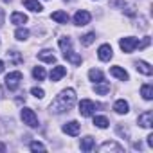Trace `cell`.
Segmentation results:
<instances>
[{
    "instance_id": "obj_1",
    "label": "cell",
    "mask_w": 153,
    "mask_h": 153,
    "mask_svg": "<svg viewBox=\"0 0 153 153\" xmlns=\"http://www.w3.org/2000/svg\"><path fill=\"white\" fill-rule=\"evenodd\" d=\"M76 103V92L72 88H65L61 90L56 99L51 103V112L52 114H63V112H68Z\"/></svg>"
},
{
    "instance_id": "obj_2",
    "label": "cell",
    "mask_w": 153,
    "mask_h": 153,
    "mask_svg": "<svg viewBox=\"0 0 153 153\" xmlns=\"http://www.w3.org/2000/svg\"><path fill=\"white\" fill-rule=\"evenodd\" d=\"M137 43H139V40L133 38V36H126V38H121V40H119V47H121V51L126 52V54L133 52V51L137 49Z\"/></svg>"
},
{
    "instance_id": "obj_3",
    "label": "cell",
    "mask_w": 153,
    "mask_h": 153,
    "mask_svg": "<svg viewBox=\"0 0 153 153\" xmlns=\"http://www.w3.org/2000/svg\"><path fill=\"white\" fill-rule=\"evenodd\" d=\"M22 121H24V124H27V126H31V128H36L38 126V117H36V114H34V110H31V108H22Z\"/></svg>"
},
{
    "instance_id": "obj_4",
    "label": "cell",
    "mask_w": 153,
    "mask_h": 153,
    "mask_svg": "<svg viewBox=\"0 0 153 153\" xmlns=\"http://www.w3.org/2000/svg\"><path fill=\"white\" fill-rule=\"evenodd\" d=\"M20 81H22V72H18V70L9 72V74L6 76V87H7L9 90H16L18 85H20Z\"/></svg>"
},
{
    "instance_id": "obj_5",
    "label": "cell",
    "mask_w": 153,
    "mask_h": 153,
    "mask_svg": "<svg viewBox=\"0 0 153 153\" xmlns=\"http://www.w3.org/2000/svg\"><path fill=\"white\" fill-rule=\"evenodd\" d=\"M96 108H97V105L92 103L90 99H83V101L79 103V114H81L83 117H90V115L96 112Z\"/></svg>"
},
{
    "instance_id": "obj_6",
    "label": "cell",
    "mask_w": 153,
    "mask_h": 153,
    "mask_svg": "<svg viewBox=\"0 0 153 153\" xmlns=\"http://www.w3.org/2000/svg\"><path fill=\"white\" fill-rule=\"evenodd\" d=\"M79 130H81V124H79L78 121H70V123L63 124V131H65L67 135H70V137H76V135L79 133Z\"/></svg>"
},
{
    "instance_id": "obj_7",
    "label": "cell",
    "mask_w": 153,
    "mask_h": 153,
    "mask_svg": "<svg viewBox=\"0 0 153 153\" xmlns=\"http://www.w3.org/2000/svg\"><path fill=\"white\" fill-rule=\"evenodd\" d=\"M97 56H99L101 61H110L112 56H114V51H112V47H110L108 43H103V45L99 47V51H97Z\"/></svg>"
},
{
    "instance_id": "obj_8",
    "label": "cell",
    "mask_w": 153,
    "mask_h": 153,
    "mask_svg": "<svg viewBox=\"0 0 153 153\" xmlns=\"http://www.w3.org/2000/svg\"><path fill=\"white\" fill-rule=\"evenodd\" d=\"M139 124L142 128H151L153 126V112L151 110H146L139 115Z\"/></svg>"
},
{
    "instance_id": "obj_9",
    "label": "cell",
    "mask_w": 153,
    "mask_h": 153,
    "mask_svg": "<svg viewBox=\"0 0 153 153\" xmlns=\"http://www.w3.org/2000/svg\"><path fill=\"white\" fill-rule=\"evenodd\" d=\"M90 13L88 11H78V13H76L74 15V24L76 25H87L88 22H90Z\"/></svg>"
},
{
    "instance_id": "obj_10",
    "label": "cell",
    "mask_w": 153,
    "mask_h": 153,
    "mask_svg": "<svg viewBox=\"0 0 153 153\" xmlns=\"http://www.w3.org/2000/svg\"><path fill=\"white\" fill-rule=\"evenodd\" d=\"M65 74H67V68H65V67H61V65H58V67H54V68L51 70V74H49V76H51V81H54V83H56V81H59V79L63 78Z\"/></svg>"
},
{
    "instance_id": "obj_11",
    "label": "cell",
    "mask_w": 153,
    "mask_h": 153,
    "mask_svg": "<svg viewBox=\"0 0 153 153\" xmlns=\"http://www.w3.org/2000/svg\"><path fill=\"white\" fill-rule=\"evenodd\" d=\"M63 58H65V59H68L72 65H81V61H83L79 54H76V52H74V51H70V49H68V51H63Z\"/></svg>"
},
{
    "instance_id": "obj_12",
    "label": "cell",
    "mask_w": 153,
    "mask_h": 153,
    "mask_svg": "<svg viewBox=\"0 0 153 153\" xmlns=\"http://www.w3.org/2000/svg\"><path fill=\"white\" fill-rule=\"evenodd\" d=\"M110 74L114 76V78H117V79H121V81H128V72L124 70V68H121V67H112L110 68Z\"/></svg>"
},
{
    "instance_id": "obj_13",
    "label": "cell",
    "mask_w": 153,
    "mask_h": 153,
    "mask_svg": "<svg viewBox=\"0 0 153 153\" xmlns=\"http://www.w3.org/2000/svg\"><path fill=\"white\" fill-rule=\"evenodd\" d=\"M38 59H40V61H45V63H54V61H56V56L52 54V51L45 49V51L38 52Z\"/></svg>"
},
{
    "instance_id": "obj_14",
    "label": "cell",
    "mask_w": 153,
    "mask_h": 153,
    "mask_svg": "<svg viewBox=\"0 0 153 153\" xmlns=\"http://www.w3.org/2000/svg\"><path fill=\"white\" fill-rule=\"evenodd\" d=\"M135 68H137L139 72H142L144 76H151V74H153L151 65H149V63H146V61H135Z\"/></svg>"
},
{
    "instance_id": "obj_15",
    "label": "cell",
    "mask_w": 153,
    "mask_h": 153,
    "mask_svg": "<svg viewBox=\"0 0 153 153\" xmlns=\"http://www.w3.org/2000/svg\"><path fill=\"white\" fill-rule=\"evenodd\" d=\"M24 6H25L29 11H33V13H42V9H43L38 0H24Z\"/></svg>"
},
{
    "instance_id": "obj_16",
    "label": "cell",
    "mask_w": 153,
    "mask_h": 153,
    "mask_svg": "<svg viewBox=\"0 0 153 153\" xmlns=\"http://www.w3.org/2000/svg\"><path fill=\"white\" fill-rule=\"evenodd\" d=\"M94 90H96V94H99V96H105V94H108L110 92V83L108 81H99V83H96V87H94Z\"/></svg>"
},
{
    "instance_id": "obj_17",
    "label": "cell",
    "mask_w": 153,
    "mask_h": 153,
    "mask_svg": "<svg viewBox=\"0 0 153 153\" xmlns=\"http://www.w3.org/2000/svg\"><path fill=\"white\" fill-rule=\"evenodd\" d=\"M99 151H117V153H123V146H119L117 142H105V144H101Z\"/></svg>"
},
{
    "instance_id": "obj_18",
    "label": "cell",
    "mask_w": 153,
    "mask_h": 153,
    "mask_svg": "<svg viewBox=\"0 0 153 153\" xmlns=\"http://www.w3.org/2000/svg\"><path fill=\"white\" fill-rule=\"evenodd\" d=\"M51 18H52L54 22H58V24H68V15H67L65 11H54V13L51 15Z\"/></svg>"
},
{
    "instance_id": "obj_19",
    "label": "cell",
    "mask_w": 153,
    "mask_h": 153,
    "mask_svg": "<svg viewBox=\"0 0 153 153\" xmlns=\"http://www.w3.org/2000/svg\"><path fill=\"white\" fill-rule=\"evenodd\" d=\"M128 103L124 101V99H117L115 103H114V110L117 112V114H128Z\"/></svg>"
},
{
    "instance_id": "obj_20",
    "label": "cell",
    "mask_w": 153,
    "mask_h": 153,
    "mask_svg": "<svg viewBox=\"0 0 153 153\" xmlns=\"http://www.w3.org/2000/svg\"><path fill=\"white\" fill-rule=\"evenodd\" d=\"M25 22H27V15H24V13H13V15H11V24L22 25V24H25Z\"/></svg>"
},
{
    "instance_id": "obj_21",
    "label": "cell",
    "mask_w": 153,
    "mask_h": 153,
    "mask_svg": "<svg viewBox=\"0 0 153 153\" xmlns=\"http://www.w3.org/2000/svg\"><path fill=\"white\" fill-rule=\"evenodd\" d=\"M140 96H142L146 101H151V99H153V87H151V85H142V87H140Z\"/></svg>"
},
{
    "instance_id": "obj_22",
    "label": "cell",
    "mask_w": 153,
    "mask_h": 153,
    "mask_svg": "<svg viewBox=\"0 0 153 153\" xmlns=\"http://www.w3.org/2000/svg\"><path fill=\"white\" fill-rule=\"evenodd\" d=\"M88 78H90V81H94V83H99V81H103V72L101 70H97V68H92V70H88Z\"/></svg>"
},
{
    "instance_id": "obj_23",
    "label": "cell",
    "mask_w": 153,
    "mask_h": 153,
    "mask_svg": "<svg viewBox=\"0 0 153 153\" xmlns=\"http://www.w3.org/2000/svg\"><path fill=\"white\" fill-rule=\"evenodd\" d=\"M33 78L38 79V81H43L45 79V68L43 67H34L33 68Z\"/></svg>"
},
{
    "instance_id": "obj_24",
    "label": "cell",
    "mask_w": 153,
    "mask_h": 153,
    "mask_svg": "<svg viewBox=\"0 0 153 153\" xmlns=\"http://www.w3.org/2000/svg\"><path fill=\"white\" fill-rule=\"evenodd\" d=\"M92 148H94V137H85L81 140V149L83 151H92Z\"/></svg>"
},
{
    "instance_id": "obj_25",
    "label": "cell",
    "mask_w": 153,
    "mask_h": 153,
    "mask_svg": "<svg viewBox=\"0 0 153 153\" xmlns=\"http://www.w3.org/2000/svg\"><path fill=\"white\" fill-rule=\"evenodd\" d=\"M94 40H96V33H87V34H83V36H81V43H83L85 47L92 45V43H94Z\"/></svg>"
},
{
    "instance_id": "obj_26",
    "label": "cell",
    "mask_w": 153,
    "mask_h": 153,
    "mask_svg": "<svg viewBox=\"0 0 153 153\" xmlns=\"http://www.w3.org/2000/svg\"><path fill=\"white\" fill-rule=\"evenodd\" d=\"M94 124L97 126V128H108V119L106 117H103V115H96L94 117Z\"/></svg>"
},
{
    "instance_id": "obj_27",
    "label": "cell",
    "mask_w": 153,
    "mask_h": 153,
    "mask_svg": "<svg viewBox=\"0 0 153 153\" xmlns=\"http://www.w3.org/2000/svg\"><path fill=\"white\" fill-rule=\"evenodd\" d=\"M70 45H72V40H70L68 36L59 38V47H61V51H68V49H70Z\"/></svg>"
},
{
    "instance_id": "obj_28",
    "label": "cell",
    "mask_w": 153,
    "mask_h": 153,
    "mask_svg": "<svg viewBox=\"0 0 153 153\" xmlns=\"http://www.w3.org/2000/svg\"><path fill=\"white\" fill-rule=\"evenodd\" d=\"M27 36H29V31H27V29H22V27H20V29H16V33H15V38H16V40H20V42H24Z\"/></svg>"
},
{
    "instance_id": "obj_29",
    "label": "cell",
    "mask_w": 153,
    "mask_h": 153,
    "mask_svg": "<svg viewBox=\"0 0 153 153\" xmlns=\"http://www.w3.org/2000/svg\"><path fill=\"white\" fill-rule=\"evenodd\" d=\"M29 148H31V151H45V149H47L42 142H36V140H34V142H31V146H29Z\"/></svg>"
},
{
    "instance_id": "obj_30",
    "label": "cell",
    "mask_w": 153,
    "mask_h": 153,
    "mask_svg": "<svg viewBox=\"0 0 153 153\" xmlns=\"http://www.w3.org/2000/svg\"><path fill=\"white\" fill-rule=\"evenodd\" d=\"M31 94H33L34 97H38V99H42V97L45 96V92H43V88H38V87H34V88H31Z\"/></svg>"
},
{
    "instance_id": "obj_31",
    "label": "cell",
    "mask_w": 153,
    "mask_h": 153,
    "mask_svg": "<svg viewBox=\"0 0 153 153\" xmlns=\"http://www.w3.org/2000/svg\"><path fill=\"white\" fill-rule=\"evenodd\" d=\"M149 42H151V38H149V36H146V38H144V40H142L140 43H137V47H139V49L142 51V49H146V47L149 45Z\"/></svg>"
},
{
    "instance_id": "obj_32",
    "label": "cell",
    "mask_w": 153,
    "mask_h": 153,
    "mask_svg": "<svg viewBox=\"0 0 153 153\" xmlns=\"http://www.w3.org/2000/svg\"><path fill=\"white\" fill-rule=\"evenodd\" d=\"M117 133H119V135H124L126 139L130 137V131H128L126 128H123V124H117Z\"/></svg>"
},
{
    "instance_id": "obj_33",
    "label": "cell",
    "mask_w": 153,
    "mask_h": 153,
    "mask_svg": "<svg viewBox=\"0 0 153 153\" xmlns=\"http://www.w3.org/2000/svg\"><path fill=\"white\" fill-rule=\"evenodd\" d=\"M148 146H149V148H153V133H149V135H148Z\"/></svg>"
},
{
    "instance_id": "obj_34",
    "label": "cell",
    "mask_w": 153,
    "mask_h": 153,
    "mask_svg": "<svg viewBox=\"0 0 153 153\" xmlns=\"http://www.w3.org/2000/svg\"><path fill=\"white\" fill-rule=\"evenodd\" d=\"M133 148H135V149H140L142 146H140V142H135V144H133Z\"/></svg>"
},
{
    "instance_id": "obj_35",
    "label": "cell",
    "mask_w": 153,
    "mask_h": 153,
    "mask_svg": "<svg viewBox=\"0 0 153 153\" xmlns=\"http://www.w3.org/2000/svg\"><path fill=\"white\" fill-rule=\"evenodd\" d=\"M0 72H4V61H0Z\"/></svg>"
},
{
    "instance_id": "obj_36",
    "label": "cell",
    "mask_w": 153,
    "mask_h": 153,
    "mask_svg": "<svg viewBox=\"0 0 153 153\" xmlns=\"http://www.w3.org/2000/svg\"><path fill=\"white\" fill-rule=\"evenodd\" d=\"M0 97H2V92H0Z\"/></svg>"
},
{
    "instance_id": "obj_37",
    "label": "cell",
    "mask_w": 153,
    "mask_h": 153,
    "mask_svg": "<svg viewBox=\"0 0 153 153\" xmlns=\"http://www.w3.org/2000/svg\"><path fill=\"white\" fill-rule=\"evenodd\" d=\"M65 2H70V0H65Z\"/></svg>"
}]
</instances>
